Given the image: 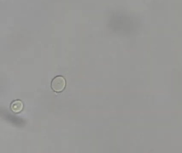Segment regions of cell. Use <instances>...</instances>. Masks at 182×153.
Returning <instances> with one entry per match:
<instances>
[{"instance_id": "cell-2", "label": "cell", "mask_w": 182, "mask_h": 153, "mask_svg": "<svg viewBox=\"0 0 182 153\" xmlns=\"http://www.w3.org/2000/svg\"><path fill=\"white\" fill-rule=\"evenodd\" d=\"M23 107H24L23 103L20 100H16L13 101L11 104V106H10L11 110L16 113L20 112L22 111Z\"/></svg>"}, {"instance_id": "cell-1", "label": "cell", "mask_w": 182, "mask_h": 153, "mask_svg": "<svg viewBox=\"0 0 182 153\" xmlns=\"http://www.w3.org/2000/svg\"><path fill=\"white\" fill-rule=\"evenodd\" d=\"M66 87V80L62 76L54 78L51 82V88L56 92H61Z\"/></svg>"}]
</instances>
